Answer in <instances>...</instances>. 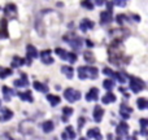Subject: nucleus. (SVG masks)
<instances>
[{"instance_id": "obj_6", "label": "nucleus", "mask_w": 148, "mask_h": 140, "mask_svg": "<svg viewBox=\"0 0 148 140\" xmlns=\"http://www.w3.org/2000/svg\"><path fill=\"white\" fill-rule=\"evenodd\" d=\"M36 57H38V51H36V48L34 46H31V44H29V46L26 47V59L25 60H27L26 64L30 65L31 61H33L34 59H36Z\"/></svg>"}, {"instance_id": "obj_27", "label": "nucleus", "mask_w": 148, "mask_h": 140, "mask_svg": "<svg viewBox=\"0 0 148 140\" xmlns=\"http://www.w3.org/2000/svg\"><path fill=\"white\" fill-rule=\"evenodd\" d=\"M23 64H25V59H22V57H18V56L13 57L12 62H10L12 68H20V66H22Z\"/></svg>"}, {"instance_id": "obj_17", "label": "nucleus", "mask_w": 148, "mask_h": 140, "mask_svg": "<svg viewBox=\"0 0 148 140\" xmlns=\"http://www.w3.org/2000/svg\"><path fill=\"white\" fill-rule=\"evenodd\" d=\"M1 91H3V97H4L5 101H10L12 96H14V91L12 88H9L8 86H3L1 87Z\"/></svg>"}, {"instance_id": "obj_8", "label": "nucleus", "mask_w": 148, "mask_h": 140, "mask_svg": "<svg viewBox=\"0 0 148 140\" xmlns=\"http://www.w3.org/2000/svg\"><path fill=\"white\" fill-rule=\"evenodd\" d=\"M109 34L112 36H114L116 40H121V39H123L125 36L129 35V31L125 30V29L120 27V29H112V30L109 31Z\"/></svg>"}, {"instance_id": "obj_16", "label": "nucleus", "mask_w": 148, "mask_h": 140, "mask_svg": "<svg viewBox=\"0 0 148 140\" xmlns=\"http://www.w3.org/2000/svg\"><path fill=\"white\" fill-rule=\"evenodd\" d=\"M94 25L95 23L92 22V21H90L88 18H84V20H82L81 23H79V29H81L82 31H88V30H91V29H94Z\"/></svg>"}, {"instance_id": "obj_2", "label": "nucleus", "mask_w": 148, "mask_h": 140, "mask_svg": "<svg viewBox=\"0 0 148 140\" xmlns=\"http://www.w3.org/2000/svg\"><path fill=\"white\" fill-rule=\"evenodd\" d=\"M78 78L84 81V79H95L99 75V71L94 66H79L78 68Z\"/></svg>"}, {"instance_id": "obj_45", "label": "nucleus", "mask_w": 148, "mask_h": 140, "mask_svg": "<svg viewBox=\"0 0 148 140\" xmlns=\"http://www.w3.org/2000/svg\"><path fill=\"white\" fill-rule=\"evenodd\" d=\"M79 140H87L86 138H81V139H79Z\"/></svg>"}, {"instance_id": "obj_32", "label": "nucleus", "mask_w": 148, "mask_h": 140, "mask_svg": "<svg viewBox=\"0 0 148 140\" xmlns=\"http://www.w3.org/2000/svg\"><path fill=\"white\" fill-rule=\"evenodd\" d=\"M83 57H84V60H86L87 62H88L90 65L91 64H94L95 62V57H94V53H92L91 51H86L83 53Z\"/></svg>"}, {"instance_id": "obj_20", "label": "nucleus", "mask_w": 148, "mask_h": 140, "mask_svg": "<svg viewBox=\"0 0 148 140\" xmlns=\"http://www.w3.org/2000/svg\"><path fill=\"white\" fill-rule=\"evenodd\" d=\"M14 86L16 87H27L29 86L27 75H26L25 73H21V79H16V81H14Z\"/></svg>"}, {"instance_id": "obj_44", "label": "nucleus", "mask_w": 148, "mask_h": 140, "mask_svg": "<svg viewBox=\"0 0 148 140\" xmlns=\"http://www.w3.org/2000/svg\"><path fill=\"white\" fill-rule=\"evenodd\" d=\"M134 20L138 21V22H139V21H140V17H139V16H134Z\"/></svg>"}, {"instance_id": "obj_42", "label": "nucleus", "mask_w": 148, "mask_h": 140, "mask_svg": "<svg viewBox=\"0 0 148 140\" xmlns=\"http://www.w3.org/2000/svg\"><path fill=\"white\" fill-rule=\"evenodd\" d=\"M113 3L112 1H107V10H112L113 9Z\"/></svg>"}, {"instance_id": "obj_39", "label": "nucleus", "mask_w": 148, "mask_h": 140, "mask_svg": "<svg viewBox=\"0 0 148 140\" xmlns=\"http://www.w3.org/2000/svg\"><path fill=\"white\" fill-rule=\"evenodd\" d=\"M127 1H129V0H113L112 3H113V4H116V5H117V7L123 8L126 4H127Z\"/></svg>"}, {"instance_id": "obj_7", "label": "nucleus", "mask_w": 148, "mask_h": 140, "mask_svg": "<svg viewBox=\"0 0 148 140\" xmlns=\"http://www.w3.org/2000/svg\"><path fill=\"white\" fill-rule=\"evenodd\" d=\"M4 16L5 18H9V20L17 18V7L14 4H7L4 8Z\"/></svg>"}, {"instance_id": "obj_31", "label": "nucleus", "mask_w": 148, "mask_h": 140, "mask_svg": "<svg viewBox=\"0 0 148 140\" xmlns=\"http://www.w3.org/2000/svg\"><path fill=\"white\" fill-rule=\"evenodd\" d=\"M136 105H138V108H139L140 110L147 109V108H148V101H147V99H144V97H140V99H138V100H136Z\"/></svg>"}, {"instance_id": "obj_29", "label": "nucleus", "mask_w": 148, "mask_h": 140, "mask_svg": "<svg viewBox=\"0 0 148 140\" xmlns=\"http://www.w3.org/2000/svg\"><path fill=\"white\" fill-rule=\"evenodd\" d=\"M61 71H62V74H65V76L69 79H72L73 75H74V69L72 66H62Z\"/></svg>"}, {"instance_id": "obj_5", "label": "nucleus", "mask_w": 148, "mask_h": 140, "mask_svg": "<svg viewBox=\"0 0 148 140\" xmlns=\"http://www.w3.org/2000/svg\"><path fill=\"white\" fill-rule=\"evenodd\" d=\"M62 40L64 42H68L69 43V46L72 47L73 49H81L82 48V44H83V40H82V38H79V36H75V35H72V38H66V36L64 35V38H62Z\"/></svg>"}, {"instance_id": "obj_13", "label": "nucleus", "mask_w": 148, "mask_h": 140, "mask_svg": "<svg viewBox=\"0 0 148 140\" xmlns=\"http://www.w3.org/2000/svg\"><path fill=\"white\" fill-rule=\"evenodd\" d=\"M131 112H133V109H131L130 107H127L125 102H123V104H121V107H120V114H121V117H122L123 120H129V118H130Z\"/></svg>"}, {"instance_id": "obj_28", "label": "nucleus", "mask_w": 148, "mask_h": 140, "mask_svg": "<svg viewBox=\"0 0 148 140\" xmlns=\"http://www.w3.org/2000/svg\"><path fill=\"white\" fill-rule=\"evenodd\" d=\"M33 87L36 89V91H39V92H47V91H48V87H47V84L40 83V82H38V81L34 82Z\"/></svg>"}, {"instance_id": "obj_4", "label": "nucleus", "mask_w": 148, "mask_h": 140, "mask_svg": "<svg viewBox=\"0 0 148 140\" xmlns=\"http://www.w3.org/2000/svg\"><path fill=\"white\" fill-rule=\"evenodd\" d=\"M81 92L79 91H77V89H74V88H66L64 91V97H65V100L66 101H69V102H75V101H78L79 99H81Z\"/></svg>"}, {"instance_id": "obj_35", "label": "nucleus", "mask_w": 148, "mask_h": 140, "mask_svg": "<svg viewBox=\"0 0 148 140\" xmlns=\"http://www.w3.org/2000/svg\"><path fill=\"white\" fill-rule=\"evenodd\" d=\"M12 73H13V70H10V69H7V68H0V78L1 79L9 76Z\"/></svg>"}, {"instance_id": "obj_34", "label": "nucleus", "mask_w": 148, "mask_h": 140, "mask_svg": "<svg viewBox=\"0 0 148 140\" xmlns=\"http://www.w3.org/2000/svg\"><path fill=\"white\" fill-rule=\"evenodd\" d=\"M103 86H104V88L107 89V91H112L113 87H114V81H112V79H105V81L103 82Z\"/></svg>"}, {"instance_id": "obj_3", "label": "nucleus", "mask_w": 148, "mask_h": 140, "mask_svg": "<svg viewBox=\"0 0 148 140\" xmlns=\"http://www.w3.org/2000/svg\"><path fill=\"white\" fill-rule=\"evenodd\" d=\"M129 87H130V89L133 92H135V94H138V92H142L144 88H146V83H144V81H142V79L136 78V76H129Z\"/></svg>"}, {"instance_id": "obj_9", "label": "nucleus", "mask_w": 148, "mask_h": 140, "mask_svg": "<svg viewBox=\"0 0 148 140\" xmlns=\"http://www.w3.org/2000/svg\"><path fill=\"white\" fill-rule=\"evenodd\" d=\"M52 55V51L51 49H44V51H42L40 52V59H42V62L43 64H47V65H51V64H53V57L51 56Z\"/></svg>"}, {"instance_id": "obj_24", "label": "nucleus", "mask_w": 148, "mask_h": 140, "mask_svg": "<svg viewBox=\"0 0 148 140\" xmlns=\"http://www.w3.org/2000/svg\"><path fill=\"white\" fill-rule=\"evenodd\" d=\"M47 101H49L51 107H57L61 101V99L57 95H47Z\"/></svg>"}, {"instance_id": "obj_26", "label": "nucleus", "mask_w": 148, "mask_h": 140, "mask_svg": "<svg viewBox=\"0 0 148 140\" xmlns=\"http://www.w3.org/2000/svg\"><path fill=\"white\" fill-rule=\"evenodd\" d=\"M42 128H43V131L46 134H49V132H52V130L55 128V125L52 121H46V122H43V125H42Z\"/></svg>"}, {"instance_id": "obj_21", "label": "nucleus", "mask_w": 148, "mask_h": 140, "mask_svg": "<svg viewBox=\"0 0 148 140\" xmlns=\"http://www.w3.org/2000/svg\"><path fill=\"white\" fill-rule=\"evenodd\" d=\"M87 136H88V138L95 139V140H101V139H103L101 134H100V130H99V128H97V127L90 128V130H88V132H87Z\"/></svg>"}, {"instance_id": "obj_14", "label": "nucleus", "mask_w": 148, "mask_h": 140, "mask_svg": "<svg viewBox=\"0 0 148 140\" xmlns=\"http://www.w3.org/2000/svg\"><path fill=\"white\" fill-rule=\"evenodd\" d=\"M103 115H104V109H103L100 105H96V107L94 108V120H95V122L96 123L101 122Z\"/></svg>"}, {"instance_id": "obj_23", "label": "nucleus", "mask_w": 148, "mask_h": 140, "mask_svg": "<svg viewBox=\"0 0 148 140\" xmlns=\"http://www.w3.org/2000/svg\"><path fill=\"white\" fill-rule=\"evenodd\" d=\"M8 38V30H7V20L0 21V39Z\"/></svg>"}, {"instance_id": "obj_33", "label": "nucleus", "mask_w": 148, "mask_h": 140, "mask_svg": "<svg viewBox=\"0 0 148 140\" xmlns=\"http://www.w3.org/2000/svg\"><path fill=\"white\" fill-rule=\"evenodd\" d=\"M64 61H68L70 64H74L77 61V55L74 52H66V56H65V60Z\"/></svg>"}, {"instance_id": "obj_37", "label": "nucleus", "mask_w": 148, "mask_h": 140, "mask_svg": "<svg viewBox=\"0 0 148 140\" xmlns=\"http://www.w3.org/2000/svg\"><path fill=\"white\" fill-rule=\"evenodd\" d=\"M147 123H148V121L146 120V118H142L140 120V126H142L140 132H142V135H146L147 134Z\"/></svg>"}, {"instance_id": "obj_36", "label": "nucleus", "mask_w": 148, "mask_h": 140, "mask_svg": "<svg viewBox=\"0 0 148 140\" xmlns=\"http://www.w3.org/2000/svg\"><path fill=\"white\" fill-rule=\"evenodd\" d=\"M81 5H82L83 8H86V9H88V10L94 9V4H92L91 0H82V1H81Z\"/></svg>"}, {"instance_id": "obj_38", "label": "nucleus", "mask_w": 148, "mask_h": 140, "mask_svg": "<svg viewBox=\"0 0 148 140\" xmlns=\"http://www.w3.org/2000/svg\"><path fill=\"white\" fill-rule=\"evenodd\" d=\"M126 21H127V17H126L125 14H117V17H116V22H117L118 25H123Z\"/></svg>"}, {"instance_id": "obj_19", "label": "nucleus", "mask_w": 148, "mask_h": 140, "mask_svg": "<svg viewBox=\"0 0 148 140\" xmlns=\"http://www.w3.org/2000/svg\"><path fill=\"white\" fill-rule=\"evenodd\" d=\"M18 97H20L22 101H27V102H33L34 99H33V95H31V91H29V89H26V91L23 92H18Z\"/></svg>"}, {"instance_id": "obj_41", "label": "nucleus", "mask_w": 148, "mask_h": 140, "mask_svg": "<svg viewBox=\"0 0 148 140\" xmlns=\"http://www.w3.org/2000/svg\"><path fill=\"white\" fill-rule=\"evenodd\" d=\"M78 128H79V130H81V128H82V126H83L84 125V118L83 117H81V118H79V120H78Z\"/></svg>"}, {"instance_id": "obj_15", "label": "nucleus", "mask_w": 148, "mask_h": 140, "mask_svg": "<svg viewBox=\"0 0 148 140\" xmlns=\"http://www.w3.org/2000/svg\"><path fill=\"white\" fill-rule=\"evenodd\" d=\"M13 117V112L8 108H3L1 114H0V122H8L10 118Z\"/></svg>"}, {"instance_id": "obj_10", "label": "nucleus", "mask_w": 148, "mask_h": 140, "mask_svg": "<svg viewBox=\"0 0 148 140\" xmlns=\"http://www.w3.org/2000/svg\"><path fill=\"white\" fill-rule=\"evenodd\" d=\"M113 21V16H112V10H104V12L100 13V23L103 26L109 25Z\"/></svg>"}, {"instance_id": "obj_11", "label": "nucleus", "mask_w": 148, "mask_h": 140, "mask_svg": "<svg viewBox=\"0 0 148 140\" xmlns=\"http://www.w3.org/2000/svg\"><path fill=\"white\" fill-rule=\"evenodd\" d=\"M116 132H117V135H120V138H122V136H126V138H127L129 125L126 122H121L120 125L117 126V128H116Z\"/></svg>"}, {"instance_id": "obj_40", "label": "nucleus", "mask_w": 148, "mask_h": 140, "mask_svg": "<svg viewBox=\"0 0 148 140\" xmlns=\"http://www.w3.org/2000/svg\"><path fill=\"white\" fill-rule=\"evenodd\" d=\"M103 74L107 76H113L114 75V71H112V69H109V68H104L103 69Z\"/></svg>"}, {"instance_id": "obj_25", "label": "nucleus", "mask_w": 148, "mask_h": 140, "mask_svg": "<svg viewBox=\"0 0 148 140\" xmlns=\"http://www.w3.org/2000/svg\"><path fill=\"white\" fill-rule=\"evenodd\" d=\"M113 76H114V78L122 84L126 83V82H127V78H129V75H126L123 71H117V73H114V75Z\"/></svg>"}, {"instance_id": "obj_22", "label": "nucleus", "mask_w": 148, "mask_h": 140, "mask_svg": "<svg viewBox=\"0 0 148 140\" xmlns=\"http://www.w3.org/2000/svg\"><path fill=\"white\" fill-rule=\"evenodd\" d=\"M101 101L104 102V104H112V102H114V101H116V95L113 94V92L108 91L107 94H105L104 96H103Z\"/></svg>"}, {"instance_id": "obj_1", "label": "nucleus", "mask_w": 148, "mask_h": 140, "mask_svg": "<svg viewBox=\"0 0 148 140\" xmlns=\"http://www.w3.org/2000/svg\"><path fill=\"white\" fill-rule=\"evenodd\" d=\"M108 56H109V62L113 65H120L129 64V59L123 57V44L121 40H116L108 48Z\"/></svg>"}, {"instance_id": "obj_43", "label": "nucleus", "mask_w": 148, "mask_h": 140, "mask_svg": "<svg viewBox=\"0 0 148 140\" xmlns=\"http://www.w3.org/2000/svg\"><path fill=\"white\" fill-rule=\"evenodd\" d=\"M105 1H107V0H95V3H96V5H103Z\"/></svg>"}, {"instance_id": "obj_18", "label": "nucleus", "mask_w": 148, "mask_h": 140, "mask_svg": "<svg viewBox=\"0 0 148 140\" xmlns=\"http://www.w3.org/2000/svg\"><path fill=\"white\" fill-rule=\"evenodd\" d=\"M61 138L64 140H68V139L74 140V139H75V132H74V128L72 127V126H68V127L65 128V131L62 132Z\"/></svg>"}, {"instance_id": "obj_12", "label": "nucleus", "mask_w": 148, "mask_h": 140, "mask_svg": "<svg viewBox=\"0 0 148 140\" xmlns=\"http://www.w3.org/2000/svg\"><path fill=\"white\" fill-rule=\"evenodd\" d=\"M97 99H99V89L96 87H92L86 94V100L87 101H97Z\"/></svg>"}, {"instance_id": "obj_30", "label": "nucleus", "mask_w": 148, "mask_h": 140, "mask_svg": "<svg viewBox=\"0 0 148 140\" xmlns=\"http://www.w3.org/2000/svg\"><path fill=\"white\" fill-rule=\"evenodd\" d=\"M73 114V109L70 107H65L64 109H62V121L64 122H68V118L70 117V115Z\"/></svg>"}]
</instances>
